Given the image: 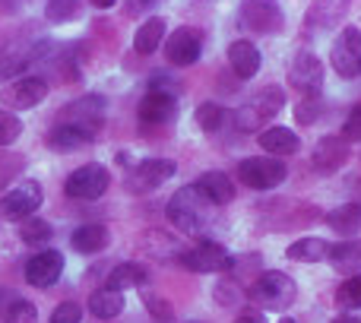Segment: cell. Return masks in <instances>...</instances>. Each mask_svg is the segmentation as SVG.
I'll list each match as a JSON object with an SVG mask.
<instances>
[{
    "mask_svg": "<svg viewBox=\"0 0 361 323\" xmlns=\"http://www.w3.org/2000/svg\"><path fill=\"white\" fill-rule=\"evenodd\" d=\"M216 219V206L209 203L203 190L197 184H187L180 190L171 193L169 200V222L184 235H206Z\"/></svg>",
    "mask_w": 361,
    "mask_h": 323,
    "instance_id": "obj_1",
    "label": "cell"
},
{
    "mask_svg": "<svg viewBox=\"0 0 361 323\" xmlns=\"http://www.w3.org/2000/svg\"><path fill=\"white\" fill-rule=\"evenodd\" d=\"M282 105H286V92L279 86H263L231 114V121H235V127L241 133H254V130H263L282 111Z\"/></svg>",
    "mask_w": 361,
    "mask_h": 323,
    "instance_id": "obj_2",
    "label": "cell"
},
{
    "mask_svg": "<svg viewBox=\"0 0 361 323\" xmlns=\"http://www.w3.org/2000/svg\"><path fill=\"white\" fill-rule=\"evenodd\" d=\"M247 298L254 301L257 307H267V311H286L292 307V301L298 298V286L288 273L282 269H267L260 273L247 288Z\"/></svg>",
    "mask_w": 361,
    "mask_h": 323,
    "instance_id": "obj_3",
    "label": "cell"
},
{
    "mask_svg": "<svg viewBox=\"0 0 361 323\" xmlns=\"http://www.w3.org/2000/svg\"><path fill=\"white\" fill-rule=\"evenodd\" d=\"M105 118H108L105 99H102V95H82V99H73L67 108H63L57 124L70 127L76 137H82L89 143V140H95L102 133Z\"/></svg>",
    "mask_w": 361,
    "mask_h": 323,
    "instance_id": "obj_4",
    "label": "cell"
},
{
    "mask_svg": "<svg viewBox=\"0 0 361 323\" xmlns=\"http://www.w3.org/2000/svg\"><path fill=\"white\" fill-rule=\"evenodd\" d=\"M44 200V187L38 181H19L0 197V219L6 222H25L38 212Z\"/></svg>",
    "mask_w": 361,
    "mask_h": 323,
    "instance_id": "obj_5",
    "label": "cell"
},
{
    "mask_svg": "<svg viewBox=\"0 0 361 323\" xmlns=\"http://www.w3.org/2000/svg\"><path fill=\"white\" fill-rule=\"evenodd\" d=\"M108 187H111V171L102 162H86V165L73 168L63 181V193L70 200H99Z\"/></svg>",
    "mask_w": 361,
    "mask_h": 323,
    "instance_id": "obj_6",
    "label": "cell"
},
{
    "mask_svg": "<svg viewBox=\"0 0 361 323\" xmlns=\"http://www.w3.org/2000/svg\"><path fill=\"white\" fill-rule=\"evenodd\" d=\"M288 178V168L276 156H254L238 165V181L250 190H273Z\"/></svg>",
    "mask_w": 361,
    "mask_h": 323,
    "instance_id": "obj_7",
    "label": "cell"
},
{
    "mask_svg": "<svg viewBox=\"0 0 361 323\" xmlns=\"http://www.w3.org/2000/svg\"><path fill=\"white\" fill-rule=\"evenodd\" d=\"M238 23L254 35H276L286 25V16H282V6L276 0H241Z\"/></svg>",
    "mask_w": 361,
    "mask_h": 323,
    "instance_id": "obj_8",
    "label": "cell"
},
{
    "mask_svg": "<svg viewBox=\"0 0 361 323\" xmlns=\"http://www.w3.org/2000/svg\"><path fill=\"white\" fill-rule=\"evenodd\" d=\"M330 63L343 80H355L361 76V29L355 25H343L330 48Z\"/></svg>",
    "mask_w": 361,
    "mask_h": 323,
    "instance_id": "obj_9",
    "label": "cell"
},
{
    "mask_svg": "<svg viewBox=\"0 0 361 323\" xmlns=\"http://www.w3.org/2000/svg\"><path fill=\"white\" fill-rule=\"evenodd\" d=\"M288 86L295 89L305 99H317L320 89H324V63L317 54H295V61L288 63Z\"/></svg>",
    "mask_w": 361,
    "mask_h": 323,
    "instance_id": "obj_10",
    "label": "cell"
},
{
    "mask_svg": "<svg viewBox=\"0 0 361 323\" xmlns=\"http://www.w3.org/2000/svg\"><path fill=\"white\" fill-rule=\"evenodd\" d=\"M48 99V83H44V76H19L16 83H10V86L0 92V102L6 105V111H29V108L42 105V102Z\"/></svg>",
    "mask_w": 361,
    "mask_h": 323,
    "instance_id": "obj_11",
    "label": "cell"
},
{
    "mask_svg": "<svg viewBox=\"0 0 361 323\" xmlns=\"http://www.w3.org/2000/svg\"><path fill=\"white\" fill-rule=\"evenodd\" d=\"M203 57V32L190 29V25H180L169 38H165V61L171 67H190Z\"/></svg>",
    "mask_w": 361,
    "mask_h": 323,
    "instance_id": "obj_12",
    "label": "cell"
},
{
    "mask_svg": "<svg viewBox=\"0 0 361 323\" xmlns=\"http://www.w3.org/2000/svg\"><path fill=\"white\" fill-rule=\"evenodd\" d=\"M180 263L193 273H225L231 269V254L216 241H200L180 254Z\"/></svg>",
    "mask_w": 361,
    "mask_h": 323,
    "instance_id": "obj_13",
    "label": "cell"
},
{
    "mask_svg": "<svg viewBox=\"0 0 361 323\" xmlns=\"http://www.w3.org/2000/svg\"><path fill=\"white\" fill-rule=\"evenodd\" d=\"M63 273V254L61 250H38L35 257H29L23 267V276L29 286L35 288H51Z\"/></svg>",
    "mask_w": 361,
    "mask_h": 323,
    "instance_id": "obj_14",
    "label": "cell"
},
{
    "mask_svg": "<svg viewBox=\"0 0 361 323\" xmlns=\"http://www.w3.org/2000/svg\"><path fill=\"white\" fill-rule=\"evenodd\" d=\"M178 171V165L171 159H143L133 165L130 171V190H140V193H149L156 187H162L165 181H171Z\"/></svg>",
    "mask_w": 361,
    "mask_h": 323,
    "instance_id": "obj_15",
    "label": "cell"
},
{
    "mask_svg": "<svg viewBox=\"0 0 361 323\" xmlns=\"http://www.w3.org/2000/svg\"><path fill=\"white\" fill-rule=\"evenodd\" d=\"M44 51H51L48 42H25V44H13V48H6L4 54H0V80H10V76L19 80V73H23L29 63L48 57Z\"/></svg>",
    "mask_w": 361,
    "mask_h": 323,
    "instance_id": "obj_16",
    "label": "cell"
},
{
    "mask_svg": "<svg viewBox=\"0 0 361 323\" xmlns=\"http://www.w3.org/2000/svg\"><path fill=\"white\" fill-rule=\"evenodd\" d=\"M137 118L146 127H165L178 118V99L162 92H146L137 105Z\"/></svg>",
    "mask_w": 361,
    "mask_h": 323,
    "instance_id": "obj_17",
    "label": "cell"
},
{
    "mask_svg": "<svg viewBox=\"0 0 361 323\" xmlns=\"http://www.w3.org/2000/svg\"><path fill=\"white\" fill-rule=\"evenodd\" d=\"M349 143H345L343 137H324L317 140V146H314L311 152V165L317 168L320 174H336L339 168L349 162Z\"/></svg>",
    "mask_w": 361,
    "mask_h": 323,
    "instance_id": "obj_18",
    "label": "cell"
},
{
    "mask_svg": "<svg viewBox=\"0 0 361 323\" xmlns=\"http://www.w3.org/2000/svg\"><path fill=\"white\" fill-rule=\"evenodd\" d=\"M349 10L352 0H314L305 13V25L307 29H336L349 16Z\"/></svg>",
    "mask_w": 361,
    "mask_h": 323,
    "instance_id": "obj_19",
    "label": "cell"
},
{
    "mask_svg": "<svg viewBox=\"0 0 361 323\" xmlns=\"http://www.w3.org/2000/svg\"><path fill=\"white\" fill-rule=\"evenodd\" d=\"M257 143L267 156H292V152L301 150V137L292 127H263L257 133Z\"/></svg>",
    "mask_w": 361,
    "mask_h": 323,
    "instance_id": "obj_20",
    "label": "cell"
},
{
    "mask_svg": "<svg viewBox=\"0 0 361 323\" xmlns=\"http://www.w3.org/2000/svg\"><path fill=\"white\" fill-rule=\"evenodd\" d=\"M228 67L235 70L238 80H254L257 70H260V51L254 42L247 38H238L228 44Z\"/></svg>",
    "mask_w": 361,
    "mask_h": 323,
    "instance_id": "obj_21",
    "label": "cell"
},
{
    "mask_svg": "<svg viewBox=\"0 0 361 323\" xmlns=\"http://www.w3.org/2000/svg\"><path fill=\"white\" fill-rule=\"evenodd\" d=\"M70 244H73L76 254L92 257V254H102V250L111 244V231H108L102 222H86V225H80V228L73 231Z\"/></svg>",
    "mask_w": 361,
    "mask_h": 323,
    "instance_id": "obj_22",
    "label": "cell"
},
{
    "mask_svg": "<svg viewBox=\"0 0 361 323\" xmlns=\"http://www.w3.org/2000/svg\"><path fill=\"white\" fill-rule=\"evenodd\" d=\"M330 267L343 276H358L361 273V238H349V241L330 244V254H326Z\"/></svg>",
    "mask_w": 361,
    "mask_h": 323,
    "instance_id": "obj_23",
    "label": "cell"
},
{
    "mask_svg": "<svg viewBox=\"0 0 361 323\" xmlns=\"http://www.w3.org/2000/svg\"><path fill=\"white\" fill-rule=\"evenodd\" d=\"M197 187L209 197L212 206H228L231 200L238 197L235 181H231L225 171H203L200 174V181H197Z\"/></svg>",
    "mask_w": 361,
    "mask_h": 323,
    "instance_id": "obj_24",
    "label": "cell"
},
{
    "mask_svg": "<svg viewBox=\"0 0 361 323\" xmlns=\"http://www.w3.org/2000/svg\"><path fill=\"white\" fill-rule=\"evenodd\" d=\"M89 314L99 320H114L124 314L127 301H124V292H118V288H95L92 295H89Z\"/></svg>",
    "mask_w": 361,
    "mask_h": 323,
    "instance_id": "obj_25",
    "label": "cell"
},
{
    "mask_svg": "<svg viewBox=\"0 0 361 323\" xmlns=\"http://www.w3.org/2000/svg\"><path fill=\"white\" fill-rule=\"evenodd\" d=\"M146 282H149V269L137 260L118 263V267L108 273V288H118V292H124V288H143Z\"/></svg>",
    "mask_w": 361,
    "mask_h": 323,
    "instance_id": "obj_26",
    "label": "cell"
},
{
    "mask_svg": "<svg viewBox=\"0 0 361 323\" xmlns=\"http://www.w3.org/2000/svg\"><path fill=\"white\" fill-rule=\"evenodd\" d=\"M165 29H169V25H165L162 16L143 19L140 29H137V35H133V51H137V54H156L159 44L165 42Z\"/></svg>",
    "mask_w": 361,
    "mask_h": 323,
    "instance_id": "obj_27",
    "label": "cell"
},
{
    "mask_svg": "<svg viewBox=\"0 0 361 323\" xmlns=\"http://www.w3.org/2000/svg\"><path fill=\"white\" fill-rule=\"evenodd\" d=\"M326 254H330V244L324 238H301V241L288 244L286 250V257L295 263H320L326 260Z\"/></svg>",
    "mask_w": 361,
    "mask_h": 323,
    "instance_id": "obj_28",
    "label": "cell"
},
{
    "mask_svg": "<svg viewBox=\"0 0 361 323\" xmlns=\"http://www.w3.org/2000/svg\"><path fill=\"white\" fill-rule=\"evenodd\" d=\"M326 225L339 235H355L361 231V203H343L326 212Z\"/></svg>",
    "mask_w": 361,
    "mask_h": 323,
    "instance_id": "obj_29",
    "label": "cell"
},
{
    "mask_svg": "<svg viewBox=\"0 0 361 323\" xmlns=\"http://www.w3.org/2000/svg\"><path fill=\"white\" fill-rule=\"evenodd\" d=\"M193 118H197V124L203 133H219L231 121V111L225 105H219V102H203Z\"/></svg>",
    "mask_w": 361,
    "mask_h": 323,
    "instance_id": "obj_30",
    "label": "cell"
},
{
    "mask_svg": "<svg viewBox=\"0 0 361 323\" xmlns=\"http://www.w3.org/2000/svg\"><path fill=\"white\" fill-rule=\"evenodd\" d=\"M82 16V0H48L44 4V19L48 23H73V19Z\"/></svg>",
    "mask_w": 361,
    "mask_h": 323,
    "instance_id": "obj_31",
    "label": "cell"
},
{
    "mask_svg": "<svg viewBox=\"0 0 361 323\" xmlns=\"http://www.w3.org/2000/svg\"><path fill=\"white\" fill-rule=\"evenodd\" d=\"M51 235H54V228H51V222H44V219L32 216L25 219L23 225H19V238H23V244H29V248H38V244H48Z\"/></svg>",
    "mask_w": 361,
    "mask_h": 323,
    "instance_id": "obj_32",
    "label": "cell"
},
{
    "mask_svg": "<svg viewBox=\"0 0 361 323\" xmlns=\"http://www.w3.org/2000/svg\"><path fill=\"white\" fill-rule=\"evenodd\" d=\"M336 305L343 307V311H358V307H361V273L358 276H349V279L339 282Z\"/></svg>",
    "mask_w": 361,
    "mask_h": 323,
    "instance_id": "obj_33",
    "label": "cell"
},
{
    "mask_svg": "<svg viewBox=\"0 0 361 323\" xmlns=\"http://www.w3.org/2000/svg\"><path fill=\"white\" fill-rule=\"evenodd\" d=\"M143 305H146V311H149V317L156 323H171L175 320V307H171V301L162 298V295L143 292Z\"/></svg>",
    "mask_w": 361,
    "mask_h": 323,
    "instance_id": "obj_34",
    "label": "cell"
},
{
    "mask_svg": "<svg viewBox=\"0 0 361 323\" xmlns=\"http://www.w3.org/2000/svg\"><path fill=\"white\" fill-rule=\"evenodd\" d=\"M23 168H25V156H19V152H0V190L10 187L23 174Z\"/></svg>",
    "mask_w": 361,
    "mask_h": 323,
    "instance_id": "obj_35",
    "label": "cell"
},
{
    "mask_svg": "<svg viewBox=\"0 0 361 323\" xmlns=\"http://www.w3.org/2000/svg\"><path fill=\"white\" fill-rule=\"evenodd\" d=\"M4 323H38V311L32 301L25 298H13L4 311Z\"/></svg>",
    "mask_w": 361,
    "mask_h": 323,
    "instance_id": "obj_36",
    "label": "cell"
},
{
    "mask_svg": "<svg viewBox=\"0 0 361 323\" xmlns=\"http://www.w3.org/2000/svg\"><path fill=\"white\" fill-rule=\"evenodd\" d=\"M48 146H51V150H80V146H86V140L76 137L70 127L54 124V127L48 130Z\"/></svg>",
    "mask_w": 361,
    "mask_h": 323,
    "instance_id": "obj_37",
    "label": "cell"
},
{
    "mask_svg": "<svg viewBox=\"0 0 361 323\" xmlns=\"http://www.w3.org/2000/svg\"><path fill=\"white\" fill-rule=\"evenodd\" d=\"M19 137H23V121L4 108L0 111V146H13Z\"/></svg>",
    "mask_w": 361,
    "mask_h": 323,
    "instance_id": "obj_38",
    "label": "cell"
},
{
    "mask_svg": "<svg viewBox=\"0 0 361 323\" xmlns=\"http://www.w3.org/2000/svg\"><path fill=\"white\" fill-rule=\"evenodd\" d=\"M180 89H184V86L178 83V76L165 73V70H156V73L149 76V92H162V95H171V99H178Z\"/></svg>",
    "mask_w": 361,
    "mask_h": 323,
    "instance_id": "obj_39",
    "label": "cell"
},
{
    "mask_svg": "<svg viewBox=\"0 0 361 323\" xmlns=\"http://www.w3.org/2000/svg\"><path fill=\"white\" fill-rule=\"evenodd\" d=\"M320 99H301L298 105H295V124L298 127H307V124H314V121L320 118Z\"/></svg>",
    "mask_w": 361,
    "mask_h": 323,
    "instance_id": "obj_40",
    "label": "cell"
},
{
    "mask_svg": "<svg viewBox=\"0 0 361 323\" xmlns=\"http://www.w3.org/2000/svg\"><path fill=\"white\" fill-rule=\"evenodd\" d=\"M51 323H82V307L76 301H61L51 314Z\"/></svg>",
    "mask_w": 361,
    "mask_h": 323,
    "instance_id": "obj_41",
    "label": "cell"
},
{
    "mask_svg": "<svg viewBox=\"0 0 361 323\" xmlns=\"http://www.w3.org/2000/svg\"><path fill=\"white\" fill-rule=\"evenodd\" d=\"M339 137L345 140V143H355V140H361V105H355L349 111V118L343 121V133Z\"/></svg>",
    "mask_w": 361,
    "mask_h": 323,
    "instance_id": "obj_42",
    "label": "cell"
},
{
    "mask_svg": "<svg viewBox=\"0 0 361 323\" xmlns=\"http://www.w3.org/2000/svg\"><path fill=\"white\" fill-rule=\"evenodd\" d=\"M159 6V0H127L124 4V13L130 19H137V16H143V13H149V10H156Z\"/></svg>",
    "mask_w": 361,
    "mask_h": 323,
    "instance_id": "obj_43",
    "label": "cell"
},
{
    "mask_svg": "<svg viewBox=\"0 0 361 323\" xmlns=\"http://www.w3.org/2000/svg\"><path fill=\"white\" fill-rule=\"evenodd\" d=\"M235 323H267V314H263L260 307H247V311L238 314Z\"/></svg>",
    "mask_w": 361,
    "mask_h": 323,
    "instance_id": "obj_44",
    "label": "cell"
},
{
    "mask_svg": "<svg viewBox=\"0 0 361 323\" xmlns=\"http://www.w3.org/2000/svg\"><path fill=\"white\" fill-rule=\"evenodd\" d=\"M25 0H0V13H16Z\"/></svg>",
    "mask_w": 361,
    "mask_h": 323,
    "instance_id": "obj_45",
    "label": "cell"
},
{
    "mask_svg": "<svg viewBox=\"0 0 361 323\" xmlns=\"http://www.w3.org/2000/svg\"><path fill=\"white\" fill-rule=\"evenodd\" d=\"M89 4H92V6H99V10H108V6H114V4H118V0H89Z\"/></svg>",
    "mask_w": 361,
    "mask_h": 323,
    "instance_id": "obj_46",
    "label": "cell"
},
{
    "mask_svg": "<svg viewBox=\"0 0 361 323\" xmlns=\"http://www.w3.org/2000/svg\"><path fill=\"white\" fill-rule=\"evenodd\" d=\"M333 323H361V317H355V314H343V317H336Z\"/></svg>",
    "mask_w": 361,
    "mask_h": 323,
    "instance_id": "obj_47",
    "label": "cell"
},
{
    "mask_svg": "<svg viewBox=\"0 0 361 323\" xmlns=\"http://www.w3.org/2000/svg\"><path fill=\"white\" fill-rule=\"evenodd\" d=\"M279 323H295V320H292V317H282V320H279Z\"/></svg>",
    "mask_w": 361,
    "mask_h": 323,
    "instance_id": "obj_48",
    "label": "cell"
}]
</instances>
